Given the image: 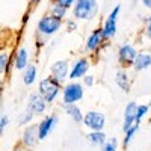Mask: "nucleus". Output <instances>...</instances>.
<instances>
[{
	"label": "nucleus",
	"instance_id": "f257e3e1",
	"mask_svg": "<svg viewBox=\"0 0 151 151\" xmlns=\"http://www.w3.org/2000/svg\"><path fill=\"white\" fill-rule=\"evenodd\" d=\"M73 12L79 20H92L98 12V3L97 0H76Z\"/></svg>",
	"mask_w": 151,
	"mask_h": 151
},
{
	"label": "nucleus",
	"instance_id": "f03ea898",
	"mask_svg": "<svg viewBox=\"0 0 151 151\" xmlns=\"http://www.w3.org/2000/svg\"><path fill=\"white\" fill-rule=\"evenodd\" d=\"M38 91L45 98L47 103H52V101H55L56 97L60 92V82L58 79H55L53 76L52 77H47V79H42L40 82V85H38Z\"/></svg>",
	"mask_w": 151,
	"mask_h": 151
},
{
	"label": "nucleus",
	"instance_id": "7ed1b4c3",
	"mask_svg": "<svg viewBox=\"0 0 151 151\" xmlns=\"http://www.w3.org/2000/svg\"><path fill=\"white\" fill-rule=\"evenodd\" d=\"M62 26V18H58L55 15H45L38 21V32L41 35L50 36L56 33Z\"/></svg>",
	"mask_w": 151,
	"mask_h": 151
},
{
	"label": "nucleus",
	"instance_id": "20e7f679",
	"mask_svg": "<svg viewBox=\"0 0 151 151\" xmlns=\"http://www.w3.org/2000/svg\"><path fill=\"white\" fill-rule=\"evenodd\" d=\"M83 124H85L91 132L103 130L104 125H106V116H104V113H101V112L89 110L88 113H85V116H83Z\"/></svg>",
	"mask_w": 151,
	"mask_h": 151
},
{
	"label": "nucleus",
	"instance_id": "39448f33",
	"mask_svg": "<svg viewBox=\"0 0 151 151\" xmlns=\"http://www.w3.org/2000/svg\"><path fill=\"white\" fill-rule=\"evenodd\" d=\"M83 86L77 82H71L68 85H65L64 91H62V98H64V103L71 104V103H77L79 100L83 98Z\"/></svg>",
	"mask_w": 151,
	"mask_h": 151
},
{
	"label": "nucleus",
	"instance_id": "423d86ee",
	"mask_svg": "<svg viewBox=\"0 0 151 151\" xmlns=\"http://www.w3.org/2000/svg\"><path fill=\"white\" fill-rule=\"evenodd\" d=\"M119 5H116L115 6V9H113L110 14H109V17H107V20L104 21V26H103V35H104V38L106 40H110V38H113L115 36V33H116V20H118V14H119Z\"/></svg>",
	"mask_w": 151,
	"mask_h": 151
},
{
	"label": "nucleus",
	"instance_id": "0eeeda50",
	"mask_svg": "<svg viewBox=\"0 0 151 151\" xmlns=\"http://www.w3.org/2000/svg\"><path fill=\"white\" fill-rule=\"evenodd\" d=\"M136 56H137V52L132 44H124L118 50V59H119V64L122 65H133Z\"/></svg>",
	"mask_w": 151,
	"mask_h": 151
},
{
	"label": "nucleus",
	"instance_id": "6e6552de",
	"mask_svg": "<svg viewBox=\"0 0 151 151\" xmlns=\"http://www.w3.org/2000/svg\"><path fill=\"white\" fill-rule=\"evenodd\" d=\"M136 110H137V104L134 101L127 103V106H125V109H124V124H122V132L124 133L129 129H132L134 124H137Z\"/></svg>",
	"mask_w": 151,
	"mask_h": 151
},
{
	"label": "nucleus",
	"instance_id": "1a4fd4ad",
	"mask_svg": "<svg viewBox=\"0 0 151 151\" xmlns=\"http://www.w3.org/2000/svg\"><path fill=\"white\" fill-rule=\"evenodd\" d=\"M27 107H29L33 113H38V115H41V113L45 112L47 101H45V98H44L40 92H38V94H32V95L29 97Z\"/></svg>",
	"mask_w": 151,
	"mask_h": 151
},
{
	"label": "nucleus",
	"instance_id": "9d476101",
	"mask_svg": "<svg viewBox=\"0 0 151 151\" xmlns=\"http://www.w3.org/2000/svg\"><path fill=\"white\" fill-rule=\"evenodd\" d=\"M68 74H70V65L67 60H58L52 65V76L55 79H58L60 83L67 79Z\"/></svg>",
	"mask_w": 151,
	"mask_h": 151
},
{
	"label": "nucleus",
	"instance_id": "9b49d317",
	"mask_svg": "<svg viewBox=\"0 0 151 151\" xmlns=\"http://www.w3.org/2000/svg\"><path fill=\"white\" fill-rule=\"evenodd\" d=\"M58 122V116L56 115H48L45 116L40 124H38V132H40V139H45L47 134L55 129V125Z\"/></svg>",
	"mask_w": 151,
	"mask_h": 151
},
{
	"label": "nucleus",
	"instance_id": "f8f14e48",
	"mask_svg": "<svg viewBox=\"0 0 151 151\" xmlns=\"http://www.w3.org/2000/svg\"><path fill=\"white\" fill-rule=\"evenodd\" d=\"M106 40L103 35V29H95L86 40V50L88 52H95V50L103 44V41Z\"/></svg>",
	"mask_w": 151,
	"mask_h": 151
},
{
	"label": "nucleus",
	"instance_id": "ddd939ff",
	"mask_svg": "<svg viewBox=\"0 0 151 151\" xmlns=\"http://www.w3.org/2000/svg\"><path fill=\"white\" fill-rule=\"evenodd\" d=\"M88 70H89V62H88V59H83V58L79 59V60L73 65V68H71V71H70V79H71V80H76V79L83 77Z\"/></svg>",
	"mask_w": 151,
	"mask_h": 151
},
{
	"label": "nucleus",
	"instance_id": "4468645a",
	"mask_svg": "<svg viewBox=\"0 0 151 151\" xmlns=\"http://www.w3.org/2000/svg\"><path fill=\"white\" fill-rule=\"evenodd\" d=\"M40 141V132H38V125H30L24 130L23 133V144L26 147H35Z\"/></svg>",
	"mask_w": 151,
	"mask_h": 151
},
{
	"label": "nucleus",
	"instance_id": "2eb2a0df",
	"mask_svg": "<svg viewBox=\"0 0 151 151\" xmlns=\"http://www.w3.org/2000/svg\"><path fill=\"white\" fill-rule=\"evenodd\" d=\"M151 67V55L150 53H137L134 62H133V68L136 71H144Z\"/></svg>",
	"mask_w": 151,
	"mask_h": 151
},
{
	"label": "nucleus",
	"instance_id": "dca6fc26",
	"mask_svg": "<svg viewBox=\"0 0 151 151\" xmlns=\"http://www.w3.org/2000/svg\"><path fill=\"white\" fill-rule=\"evenodd\" d=\"M62 107H64V110L67 112V115L71 116L73 121H76V122H82V121H83V116H85V115L82 113L80 107L76 106V103H71V104L62 103Z\"/></svg>",
	"mask_w": 151,
	"mask_h": 151
},
{
	"label": "nucleus",
	"instance_id": "f3484780",
	"mask_svg": "<svg viewBox=\"0 0 151 151\" xmlns=\"http://www.w3.org/2000/svg\"><path fill=\"white\" fill-rule=\"evenodd\" d=\"M27 62H29V53H27V50L26 48H20L18 52L15 53V59H14L15 70H18V71L26 70Z\"/></svg>",
	"mask_w": 151,
	"mask_h": 151
},
{
	"label": "nucleus",
	"instance_id": "a211bd4d",
	"mask_svg": "<svg viewBox=\"0 0 151 151\" xmlns=\"http://www.w3.org/2000/svg\"><path fill=\"white\" fill-rule=\"evenodd\" d=\"M86 139L89 144L92 145H97V147H103L106 142H107V137L104 134L103 130H98V132H91L89 134L86 136Z\"/></svg>",
	"mask_w": 151,
	"mask_h": 151
},
{
	"label": "nucleus",
	"instance_id": "6ab92c4d",
	"mask_svg": "<svg viewBox=\"0 0 151 151\" xmlns=\"http://www.w3.org/2000/svg\"><path fill=\"white\" fill-rule=\"evenodd\" d=\"M115 82H116V85L121 88L122 91L129 92V89H130V82H129V74L125 73V71L119 70V71L116 73V76H115Z\"/></svg>",
	"mask_w": 151,
	"mask_h": 151
},
{
	"label": "nucleus",
	"instance_id": "aec40b11",
	"mask_svg": "<svg viewBox=\"0 0 151 151\" xmlns=\"http://www.w3.org/2000/svg\"><path fill=\"white\" fill-rule=\"evenodd\" d=\"M36 79V67L35 65H27L26 70L23 71V82L24 85H32Z\"/></svg>",
	"mask_w": 151,
	"mask_h": 151
},
{
	"label": "nucleus",
	"instance_id": "412c9836",
	"mask_svg": "<svg viewBox=\"0 0 151 151\" xmlns=\"http://www.w3.org/2000/svg\"><path fill=\"white\" fill-rule=\"evenodd\" d=\"M67 6H64V5H60V3H55L53 6H52V15H55V17H58V18H64L65 17V14H67Z\"/></svg>",
	"mask_w": 151,
	"mask_h": 151
},
{
	"label": "nucleus",
	"instance_id": "4be33fe9",
	"mask_svg": "<svg viewBox=\"0 0 151 151\" xmlns=\"http://www.w3.org/2000/svg\"><path fill=\"white\" fill-rule=\"evenodd\" d=\"M139 130V122L137 124H134L132 129H129L127 132H125V136H124V141H122V145L124 147H127L130 142H132V139H133V136L136 134V132Z\"/></svg>",
	"mask_w": 151,
	"mask_h": 151
},
{
	"label": "nucleus",
	"instance_id": "5701e85b",
	"mask_svg": "<svg viewBox=\"0 0 151 151\" xmlns=\"http://www.w3.org/2000/svg\"><path fill=\"white\" fill-rule=\"evenodd\" d=\"M32 118H33V112L27 107V109H26V110H24V112L21 113V115H20V121H18V122H20L21 125L29 124V122L32 121Z\"/></svg>",
	"mask_w": 151,
	"mask_h": 151
},
{
	"label": "nucleus",
	"instance_id": "b1692460",
	"mask_svg": "<svg viewBox=\"0 0 151 151\" xmlns=\"http://www.w3.org/2000/svg\"><path fill=\"white\" fill-rule=\"evenodd\" d=\"M8 65H9V55L3 52L0 55V73L5 74L8 71Z\"/></svg>",
	"mask_w": 151,
	"mask_h": 151
},
{
	"label": "nucleus",
	"instance_id": "393cba45",
	"mask_svg": "<svg viewBox=\"0 0 151 151\" xmlns=\"http://www.w3.org/2000/svg\"><path fill=\"white\" fill-rule=\"evenodd\" d=\"M148 109H150V106H145V104H139V106H137V110H136V119H137V122H141V119L147 115Z\"/></svg>",
	"mask_w": 151,
	"mask_h": 151
},
{
	"label": "nucleus",
	"instance_id": "a878e982",
	"mask_svg": "<svg viewBox=\"0 0 151 151\" xmlns=\"http://www.w3.org/2000/svg\"><path fill=\"white\" fill-rule=\"evenodd\" d=\"M116 145H118L116 137H112V139H109L101 148H103V151H115L116 150Z\"/></svg>",
	"mask_w": 151,
	"mask_h": 151
},
{
	"label": "nucleus",
	"instance_id": "bb28decb",
	"mask_svg": "<svg viewBox=\"0 0 151 151\" xmlns=\"http://www.w3.org/2000/svg\"><path fill=\"white\" fill-rule=\"evenodd\" d=\"M8 122H9L8 116H6V115H2V118H0V132H2V133L5 132V129H6Z\"/></svg>",
	"mask_w": 151,
	"mask_h": 151
},
{
	"label": "nucleus",
	"instance_id": "cd10ccee",
	"mask_svg": "<svg viewBox=\"0 0 151 151\" xmlns=\"http://www.w3.org/2000/svg\"><path fill=\"white\" fill-rule=\"evenodd\" d=\"M83 83H85L86 86H92V85H94V76H85Z\"/></svg>",
	"mask_w": 151,
	"mask_h": 151
},
{
	"label": "nucleus",
	"instance_id": "c85d7f7f",
	"mask_svg": "<svg viewBox=\"0 0 151 151\" xmlns=\"http://www.w3.org/2000/svg\"><path fill=\"white\" fill-rule=\"evenodd\" d=\"M145 33L148 38H151V17L147 20V26H145Z\"/></svg>",
	"mask_w": 151,
	"mask_h": 151
},
{
	"label": "nucleus",
	"instance_id": "c756f323",
	"mask_svg": "<svg viewBox=\"0 0 151 151\" xmlns=\"http://www.w3.org/2000/svg\"><path fill=\"white\" fill-rule=\"evenodd\" d=\"M56 2L60 3V5H64V6H67V8H70V6L76 2V0H56Z\"/></svg>",
	"mask_w": 151,
	"mask_h": 151
},
{
	"label": "nucleus",
	"instance_id": "7c9ffc66",
	"mask_svg": "<svg viewBox=\"0 0 151 151\" xmlns=\"http://www.w3.org/2000/svg\"><path fill=\"white\" fill-rule=\"evenodd\" d=\"M67 27H68L70 30H76V23H74L73 20H70V21H67Z\"/></svg>",
	"mask_w": 151,
	"mask_h": 151
},
{
	"label": "nucleus",
	"instance_id": "2f4dec72",
	"mask_svg": "<svg viewBox=\"0 0 151 151\" xmlns=\"http://www.w3.org/2000/svg\"><path fill=\"white\" fill-rule=\"evenodd\" d=\"M142 2H144V5H145L147 8H150V9H151V0H142Z\"/></svg>",
	"mask_w": 151,
	"mask_h": 151
},
{
	"label": "nucleus",
	"instance_id": "473e14b6",
	"mask_svg": "<svg viewBox=\"0 0 151 151\" xmlns=\"http://www.w3.org/2000/svg\"><path fill=\"white\" fill-rule=\"evenodd\" d=\"M40 2H41V0H32V3H33V5H38Z\"/></svg>",
	"mask_w": 151,
	"mask_h": 151
},
{
	"label": "nucleus",
	"instance_id": "72a5a7b5",
	"mask_svg": "<svg viewBox=\"0 0 151 151\" xmlns=\"http://www.w3.org/2000/svg\"><path fill=\"white\" fill-rule=\"evenodd\" d=\"M148 106H150V107H151V100H150V103H148Z\"/></svg>",
	"mask_w": 151,
	"mask_h": 151
},
{
	"label": "nucleus",
	"instance_id": "f704fd0d",
	"mask_svg": "<svg viewBox=\"0 0 151 151\" xmlns=\"http://www.w3.org/2000/svg\"><path fill=\"white\" fill-rule=\"evenodd\" d=\"M115 151H116V150H115Z\"/></svg>",
	"mask_w": 151,
	"mask_h": 151
}]
</instances>
